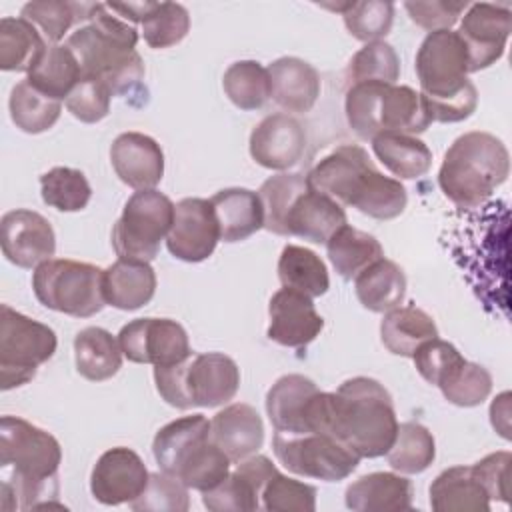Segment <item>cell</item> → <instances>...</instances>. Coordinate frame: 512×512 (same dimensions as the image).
Masks as SVG:
<instances>
[{"label":"cell","instance_id":"obj_15","mask_svg":"<svg viewBox=\"0 0 512 512\" xmlns=\"http://www.w3.org/2000/svg\"><path fill=\"white\" fill-rule=\"evenodd\" d=\"M456 32L468 52V70L480 72L502 58L512 32V10L492 2L468 4Z\"/></svg>","mask_w":512,"mask_h":512},{"label":"cell","instance_id":"obj_50","mask_svg":"<svg viewBox=\"0 0 512 512\" xmlns=\"http://www.w3.org/2000/svg\"><path fill=\"white\" fill-rule=\"evenodd\" d=\"M134 512H186L188 486L166 472H152L144 492L130 502Z\"/></svg>","mask_w":512,"mask_h":512},{"label":"cell","instance_id":"obj_12","mask_svg":"<svg viewBox=\"0 0 512 512\" xmlns=\"http://www.w3.org/2000/svg\"><path fill=\"white\" fill-rule=\"evenodd\" d=\"M174 222V202L158 192L136 190L112 228V248L122 260L152 262Z\"/></svg>","mask_w":512,"mask_h":512},{"label":"cell","instance_id":"obj_32","mask_svg":"<svg viewBox=\"0 0 512 512\" xmlns=\"http://www.w3.org/2000/svg\"><path fill=\"white\" fill-rule=\"evenodd\" d=\"M354 290L366 310L384 314L402 304L406 296V276L396 262L380 258L354 278Z\"/></svg>","mask_w":512,"mask_h":512},{"label":"cell","instance_id":"obj_49","mask_svg":"<svg viewBox=\"0 0 512 512\" xmlns=\"http://www.w3.org/2000/svg\"><path fill=\"white\" fill-rule=\"evenodd\" d=\"M316 488L296 478L284 476L280 470L266 482L262 490V510L268 512H314Z\"/></svg>","mask_w":512,"mask_h":512},{"label":"cell","instance_id":"obj_27","mask_svg":"<svg viewBox=\"0 0 512 512\" xmlns=\"http://www.w3.org/2000/svg\"><path fill=\"white\" fill-rule=\"evenodd\" d=\"M412 482L394 472H370L354 480L346 492V508L354 512L412 510Z\"/></svg>","mask_w":512,"mask_h":512},{"label":"cell","instance_id":"obj_52","mask_svg":"<svg viewBox=\"0 0 512 512\" xmlns=\"http://www.w3.org/2000/svg\"><path fill=\"white\" fill-rule=\"evenodd\" d=\"M112 96H114L112 90L102 80L82 76L74 86V90L64 100V104L76 120L94 124L108 116Z\"/></svg>","mask_w":512,"mask_h":512},{"label":"cell","instance_id":"obj_30","mask_svg":"<svg viewBox=\"0 0 512 512\" xmlns=\"http://www.w3.org/2000/svg\"><path fill=\"white\" fill-rule=\"evenodd\" d=\"M430 506L436 512H488L490 498L470 466H452L430 484Z\"/></svg>","mask_w":512,"mask_h":512},{"label":"cell","instance_id":"obj_21","mask_svg":"<svg viewBox=\"0 0 512 512\" xmlns=\"http://www.w3.org/2000/svg\"><path fill=\"white\" fill-rule=\"evenodd\" d=\"M268 316V338L286 348L308 346L324 328V318L316 312L312 298L292 288L272 294Z\"/></svg>","mask_w":512,"mask_h":512},{"label":"cell","instance_id":"obj_31","mask_svg":"<svg viewBox=\"0 0 512 512\" xmlns=\"http://www.w3.org/2000/svg\"><path fill=\"white\" fill-rule=\"evenodd\" d=\"M380 338L388 352L412 358L418 346H422L426 340L438 338V328L428 312L416 304H408L384 312L380 322Z\"/></svg>","mask_w":512,"mask_h":512},{"label":"cell","instance_id":"obj_55","mask_svg":"<svg viewBox=\"0 0 512 512\" xmlns=\"http://www.w3.org/2000/svg\"><path fill=\"white\" fill-rule=\"evenodd\" d=\"M490 422L502 438H510V392H502L490 406Z\"/></svg>","mask_w":512,"mask_h":512},{"label":"cell","instance_id":"obj_4","mask_svg":"<svg viewBox=\"0 0 512 512\" xmlns=\"http://www.w3.org/2000/svg\"><path fill=\"white\" fill-rule=\"evenodd\" d=\"M398 432L390 392L374 378L354 376L328 392L326 434L346 444L360 458L384 456Z\"/></svg>","mask_w":512,"mask_h":512},{"label":"cell","instance_id":"obj_42","mask_svg":"<svg viewBox=\"0 0 512 512\" xmlns=\"http://www.w3.org/2000/svg\"><path fill=\"white\" fill-rule=\"evenodd\" d=\"M40 194L44 204L60 212H78L88 206L92 188L82 170L54 166L40 176Z\"/></svg>","mask_w":512,"mask_h":512},{"label":"cell","instance_id":"obj_36","mask_svg":"<svg viewBox=\"0 0 512 512\" xmlns=\"http://www.w3.org/2000/svg\"><path fill=\"white\" fill-rule=\"evenodd\" d=\"M326 254L334 270L344 278H356L366 266L384 258L382 244L368 232L350 224L340 226L326 242Z\"/></svg>","mask_w":512,"mask_h":512},{"label":"cell","instance_id":"obj_19","mask_svg":"<svg viewBox=\"0 0 512 512\" xmlns=\"http://www.w3.org/2000/svg\"><path fill=\"white\" fill-rule=\"evenodd\" d=\"M278 472L264 454L236 462L234 470L212 490L202 492V504L212 512H254L262 508V490Z\"/></svg>","mask_w":512,"mask_h":512},{"label":"cell","instance_id":"obj_35","mask_svg":"<svg viewBox=\"0 0 512 512\" xmlns=\"http://www.w3.org/2000/svg\"><path fill=\"white\" fill-rule=\"evenodd\" d=\"M370 142L376 158L398 178H420L432 166L430 148L416 136L384 132L374 136Z\"/></svg>","mask_w":512,"mask_h":512},{"label":"cell","instance_id":"obj_2","mask_svg":"<svg viewBox=\"0 0 512 512\" xmlns=\"http://www.w3.org/2000/svg\"><path fill=\"white\" fill-rule=\"evenodd\" d=\"M306 180L314 190L330 196L340 206H352L376 220H392L408 204L402 182L384 176L358 144L332 148L310 168Z\"/></svg>","mask_w":512,"mask_h":512},{"label":"cell","instance_id":"obj_37","mask_svg":"<svg viewBox=\"0 0 512 512\" xmlns=\"http://www.w3.org/2000/svg\"><path fill=\"white\" fill-rule=\"evenodd\" d=\"M278 278L284 288L298 290L310 298L328 292L330 276L324 260L310 248L286 244L278 258Z\"/></svg>","mask_w":512,"mask_h":512},{"label":"cell","instance_id":"obj_34","mask_svg":"<svg viewBox=\"0 0 512 512\" xmlns=\"http://www.w3.org/2000/svg\"><path fill=\"white\" fill-rule=\"evenodd\" d=\"M48 42L40 30L22 16H4L0 20V68L4 72H30Z\"/></svg>","mask_w":512,"mask_h":512},{"label":"cell","instance_id":"obj_14","mask_svg":"<svg viewBox=\"0 0 512 512\" xmlns=\"http://www.w3.org/2000/svg\"><path fill=\"white\" fill-rule=\"evenodd\" d=\"M118 342L122 354L136 364L172 366L192 356L184 326L170 318H136L120 328Z\"/></svg>","mask_w":512,"mask_h":512},{"label":"cell","instance_id":"obj_22","mask_svg":"<svg viewBox=\"0 0 512 512\" xmlns=\"http://www.w3.org/2000/svg\"><path fill=\"white\" fill-rule=\"evenodd\" d=\"M110 162L116 176L134 190H150L164 176V152L160 144L142 132H122L110 146Z\"/></svg>","mask_w":512,"mask_h":512},{"label":"cell","instance_id":"obj_53","mask_svg":"<svg viewBox=\"0 0 512 512\" xmlns=\"http://www.w3.org/2000/svg\"><path fill=\"white\" fill-rule=\"evenodd\" d=\"M510 464H512V454L508 450L492 452L472 464V472L476 480L482 484L490 500H500L504 504L510 502Z\"/></svg>","mask_w":512,"mask_h":512},{"label":"cell","instance_id":"obj_47","mask_svg":"<svg viewBox=\"0 0 512 512\" xmlns=\"http://www.w3.org/2000/svg\"><path fill=\"white\" fill-rule=\"evenodd\" d=\"M306 188L308 180L304 174L298 172H280L262 182L258 196L264 210V228L268 232L282 236L286 212L292 206L294 198Z\"/></svg>","mask_w":512,"mask_h":512},{"label":"cell","instance_id":"obj_45","mask_svg":"<svg viewBox=\"0 0 512 512\" xmlns=\"http://www.w3.org/2000/svg\"><path fill=\"white\" fill-rule=\"evenodd\" d=\"M142 36L150 48H170L190 30V14L178 2H150L142 22Z\"/></svg>","mask_w":512,"mask_h":512},{"label":"cell","instance_id":"obj_51","mask_svg":"<svg viewBox=\"0 0 512 512\" xmlns=\"http://www.w3.org/2000/svg\"><path fill=\"white\" fill-rule=\"evenodd\" d=\"M412 360L418 374L428 384L440 386L466 358L458 352L454 344L440 338H432L416 348Z\"/></svg>","mask_w":512,"mask_h":512},{"label":"cell","instance_id":"obj_20","mask_svg":"<svg viewBox=\"0 0 512 512\" xmlns=\"http://www.w3.org/2000/svg\"><path fill=\"white\" fill-rule=\"evenodd\" d=\"M250 156L268 170H288L306 150L304 126L286 112L268 114L250 132Z\"/></svg>","mask_w":512,"mask_h":512},{"label":"cell","instance_id":"obj_8","mask_svg":"<svg viewBox=\"0 0 512 512\" xmlns=\"http://www.w3.org/2000/svg\"><path fill=\"white\" fill-rule=\"evenodd\" d=\"M344 112L348 126L362 140L384 132L416 136L432 124L420 92L384 82L350 84Z\"/></svg>","mask_w":512,"mask_h":512},{"label":"cell","instance_id":"obj_54","mask_svg":"<svg viewBox=\"0 0 512 512\" xmlns=\"http://www.w3.org/2000/svg\"><path fill=\"white\" fill-rule=\"evenodd\" d=\"M404 8L410 16V20L428 30H452V26L458 22L460 14L468 8V2H448V0H430V2H404Z\"/></svg>","mask_w":512,"mask_h":512},{"label":"cell","instance_id":"obj_16","mask_svg":"<svg viewBox=\"0 0 512 512\" xmlns=\"http://www.w3.org/2000/svg\"><path fill=\"white\" fill-rule=\"evenodd\" d=\"M220 228L210 200L182 198L174 204V222L166 236L168 252L182 262H202L212 256Z\"/></svg>","mask_w":512,"mask_h":512},{"label":"cell","instance_id":"obj_40","mask_svg":"<svg viewBox=\"0 0 512 512\" xmlns=\"http://www.w3.org/2000/svg\"><path fill=\"white\" fill-rule=\"evenodd\" d=\"M388 464L400 474H420L436 458V442L432 432L420 422L398 424L396 438L386 452Z\"/></svg>","mask_w":512,"mask_h":512},{"label":"cell","instance_id":"obj_39","mask_svg":"<svg viewBox=\"0 0 512 512\" xmlns=\"http://www.w3.org/2000/svg\"><path fill=\"white\" fill-rule=\"evenodd\" d=\"M10 118L26 134L50 130L62 112V102L36 90L26 78L14 84L8 100Z\"/></svg>","mask_w":512,"mask_h":512},{"label":"cell","instance_id":"obj_11","mask_svg":"<svg viewBox=\"0 0 512 512\" xmlns=\"http://www.w3.org/2000/svg\"><path fill=\"white\" fill-rule=\"evenodd\" d=\"M58 346L56 332L10 308L0 306V380L2 390L24 386L48 362Z\"/></svg>","mask_w":512,"mask_h":512},{"label":"cell","instance_id":"obj_10","mask_svg":"<svg viewBox=\"0 0 512 512\" xmlns=\"http://www.w3.org/2000/svg\"><path fill=\"white\" fill-rule=\"evenodd\" d=\"M32 290L42 306L74 318H90L106 306L104 270L88 262L50 258L34 268Z\"/></svg>","mask_w":512,"mask_h":512},{"label":"cell","instance_id":"obj_17","mask_svg":"<svg viewBox=\"0 0 512 512\" xmlns=\"http://www.w3.org/2000/svg\"><path fill=\"white\" fill-rule=\"evenodd\" d=\"M150 472L142 458L126 446H116L100 454L90 474L92 496L106 506H118L136 500L146 484Z\"/></svg>","mask_w":512,"mask_h":512},{"label":"cell","instance_id":"obj_18","mask_svg":"<svg viewBox=\"0 0 512 512\" xmlns=\"http://www.w3.org/2000/svg\"><path fill=\"white\" fill-rule=\"evenodd\" d=\"M2 254L18 268H36L56 252L52 224L38 212L16 208L2 216Z\"/></svg>","mask_w":512,"mask_h":512},{"label":"cell","instance_id":"obj_29","mask_svg":"<svg viewBox=\"0 0 512 512\" xmlns=\"http://www.w3.org/2000/svg\"><path fill=\"white\" fill-rule=\"evenodd\" d=\"M156 292V272L150 262L118 258L104 270L106 304L118 310H138Z\"/></svg>","mask_w":512,"mask_h":512},{"label":"cell","instance_id":"obj_46","mask_svg":"<svg viewBox=\"0 0 512 512\" xmlns=\"http://www.w3.org/2000/svg\"><path fill=\"white\" fill-rule=\"evenodd\" d=\"M398 76H400V58L396 50L384 40L364 44L352 56L346 68L348 86L358 82L396 84Z\"/></svg>","mask_w":512,"mask_h":512},{"label":"cell","instance_id":"obj_26","mask_svg":"<svg viewBox=\"0 0 512 512\" xmlns=\"http://www.w3.org/2000/svg\"><path fill=\"white\" fill-rule=\"evenodd\" d=\"M272 100L286 112H308L320 96V74L296 56H282L268 66Z\"/></svg>","mask_w":512,"mask_h":512},{"label":"cell","instance_id":"obj_13","mask_svg":"<svg viewBox=\"0 0 512 512\" xmlns=\"http://www.w3.org/2000/svg\"><path fill=\"white\" fill-rule=\"evenodd\" d=\"M272 448L278 462L292 474L338 482L348 478L360 464V456L328 434H280L274 432Z\"/></svg>","mask_w":512,"mask_h":512},{"label":"cell","instance_id":"obj_7","mask_svg":"<svg viewBox=\"0 0 512 512\" xmlns=\"http://www.w3.org/2000/svg\"><path fill=\"white\" fill-rule=\"evenodd\" d=\"M152 454L162 472L198 492L216 488L232 466L210 438V420L202 414L182 416L162 426L154 436Z\"/></svg>","mask_w":512,"mask_h":512},{"label":"cell","instance_id":"obj_24","mask_svg":"<svg viewBox=\"0 0 512 512\" xmlns=\"http://www.w3.org/2000/svg\"><path fill=\"white\" fill-rule=\"evenodd\" d=\"M210 438L232 462H240L262 448L264 424L256 408L234 402L214 414L210 420Z\"/></svg>","mask_w":512,"mask_h":512},{"label":"cell","instance_id":"obj_3","mask_svg":"<svg viewBox=\"0 0 512 512\" xmlns=\"http://www.w3.org/2000/svg\"><path fill=\"white\" fill-rule=\"evenodd\" d=\"M136 44V26L102 2L92 4L88 24L66 38L82 76L102 80L114 96H128L144 80V62L136 52Z\"/></svg>","mask_w":512,"mask_h":512},{"label":"cell","instance_id":"obj_44","mask_svg":"<svg viewBox=\"0 0 512 512\" xmlns=\"http://www.w3.org/2000/svg\"><path fill=\"white\" fill-rule=\"evenodd\" d=\"M92 4L38 0L22 6L20 16L32 22L48 44H58L76 20H88Z\"/></svg>","mask_w":512,"mask_h":512},{"label":"cell","instance_id":"obj_25","mask_svg":"<svg viewBox=\"0 0 512 512\" xmlns=\"http://www.w3.org/2000/svg\"><path fill=\"white\" fill-rule=\"evenodd\" d=\"M318 386L302 374L280 376L266 394V412L274 432L308 434V416Z\"/></svg>","mask_w":512,"mask_h":512},{"label":"cell","instance_id":"obj_6","mask_svg":"<svg viewBox=\"0 0 512 512\" xmlns=\"http://www.w3.org/2000/svg\"><path fill=\"white\" fill-rule=\"evenodd\" d=\"M510 174V154L500 138L472 130L444 152L438 184L444 196L464 210L482 206Z\"/></svg>","mask_w":512,"mask_h":512},{"label":"cell","instance_id":"obj_33","mask_svg":"<svg viewBox=\"0 0 512 512\" xmlns=\"http://www.w3.org/2000/svg\"><path fill=\"white\" fill-rule=\"evenodd\" d=\"M122 356L118 338L100 326L82 328L74 338L76 370L90 382L112 378L122 366Z\"/></svg>","mask_w":512,"mask_h":512},{"label":"cell","instance_id":"obj_38","mask_svg":"<svg viewBox=\"0 0 512 512\" xmlns=\"http://www.w3.org/2000/svg\"><path fill=\"white\" fill-rule=\"evenodd\" d=\"M80 78V64L66 44H48L38 64L26 74L36 90L60 102L68 98Z\"/></svg>","mask_w":512,"mask_h":512},{"label":"cell","instance_id":"obj_9","mask_svg":"<svg viewBox=\"0 0 512 512\" xmlns=\"http://www.w3.org/2000/svg\"><path fill=\"white\" fill-rule=\"evenodd\" d=\"M154 382L162 400L174 408H216L236 396L240 368L222 352H206L180 364L154 366Z\"/></svg>","mask_w":512,"mask_h":512},{"label":"cell","instance_id":"obj_41","mask_svg":"<svg viewBox=\"0 0 512 512\" xmlns=\"http://www.w3.org/2000/svg\"><path fill=\"white\" fill-rule=\"evenodd\" d=\"M222 88L228 100L240 110H258L272 98L268 68L256 60H238L222 76Z\"/></svg>","mask_w":512,"mask_h":512},{"label":"cell","instance_id":"obj_43","mask_svg":"<svg viewBox=\"0 0 512 512\" xmlns=\"http://www.w3.org/2000/svg\"><path fill=\"white\" fill-rule=\"evenodd\" d=\"M336 10L344 18L346 30L362 42H376L384 38L394 22V4L384 0H364V2H344V4H324Z\"/></svg>","mask_w":512,"mask_h":512},{"label":"cell","instance_id":"obj_1","mask_svg":"<svg viewBox=\"0 0 512 512\" xmlns=\"http://www.w3.org/2000/svg\"><path fill=\"white\" fill-rule=\"evenodd\" d=\"M62 462L60 442L46 430L18 416L0 420V468L2 508L30 510L60 506L50 500L58 496V468Z\"/></svg>","mask_w":512,"mask_h":512},{"label":"cell","instance_id":"obj_28","mask_svg":"<svg viewBox=\"0 0 512 512\" xmlns=\"http://www.w3.org/2000/svg\"><path fill=\"white\" fill-rule=\"evenodd\" d=\"M220 240L240 242L264 228V210L258 192L248 188H224L210 198Z\"/></svg>","mask_w":512,"mask_h":512},{"label":"cell","instance_id":"obj_23","mask_svg":"<svg viewBox=\"0 0 512 512\" xmlns=\"http://www.w3.org/2000/svg\"><path fill=\"white\" fill-rule=\"evenodd\" d=\"M344 224H348L344 208L308 184V188L302 190L288 208L282 236H298L314 244H326L328 238Z\"/></svg>","mask_w":512,"mask_h":512},{"label":"cell","instance_id":"obj_48","mask_svg":"<svg viewBox=\"0 0 512 512\" xmlns=\"http://www.w3.org/2000/svg\"><path fill=\"white\" fill-rule=\"evenodd\" d=\"M438 388L450 404L472 408L490 396L492 376L484 366L464 360Z\"/></svg>","mask_w":512,"mask_h":512},{"label":"cell","instance_id":"obj_5","mask_svg":"<svg viewBox=\"0 0 512 512\" xmlns=\"http://www.w3.org/2000/svg\"><path fill=\"white\" fill-rule=\"evenodd\" d=\"M414 68L432 122L454 124L474 114L478 90L468 80V52L456 30L428 32L416 52Z\"/></svg>","mask_w":512,"mask_h":512}]
</instances>
